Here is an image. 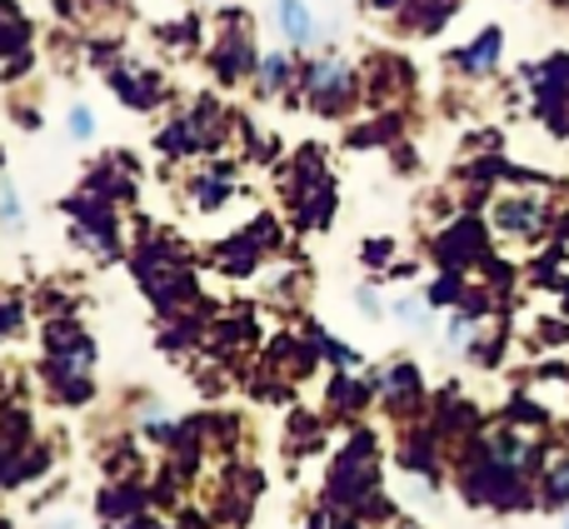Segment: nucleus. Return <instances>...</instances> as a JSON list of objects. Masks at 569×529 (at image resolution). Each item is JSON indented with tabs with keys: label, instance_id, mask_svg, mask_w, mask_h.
Wrapping results in <instances>:
<instances>
[{
	"label": "nucleus",
	"instance_id": "nucleus-10",
	"mask_svg": "<svg viewBox=\"0 0 569 529\" xmlns=\"http://www.w3.org/2000/svg\"><path fill=\"white\" fill-rule=\"evenodd\" d=\"M565 529H569V510H565Z\"/></svg>",
	"mask_w": 569,
	"mask_h": 529
},
{
	"label": "nucleus",
	"instance_id": "nucleus-8",
	"mask_svg": "<svg viewBox=\"0 0 569 529\" xmlns=\"http://www.w3.org/2000/svg\"><path fill=\"white\" fill-rule=\"evenodd\" d=\"M70 126H76V136H90V110H76V120H70Z\"/></svg>",
	"mask_w": 569,
	"mask_h": 529
},
{
	"label": "nucleus",
	"instance_id": "nucleus-5",
	"mask_svg": "<svg viewBox=\"0 0 569 529\" xmlns=\"http://www.w3.org/2000/svg\"><path fill=\"white\" fill-rule=\"evenodd\" d=\"M540 505H545V510H569V455H560L555 465H545Z\"/></svg>",
	"mask_w": 569,
	"mask_h": 529
},
{
	"label": "nucleus",
	"instance_id": "nucleus-1",
	"mask_svg": "<svg viewBox=\"0 0 569 529\" xmlns=\"http://www.w3.org/2000/svg\"><path fill=\"white\" fill-rule=\"evenodd\" d=\"M495 230L510 240H540L550 230V200L545 196H505L495 206Z\"/></svg>",
	"mask_w": 569,
	"mask_h": 529
},
{
	"label": "nucleus",
	"instance_id": "nucleus-2",
	"mask_svg": "<svg viewBox=\"0 0 569 529\" xmlns=\"http://www.w3.org/2000/svg\"><path fill=\"white\" fill-rule=\"evenodd\" d=\"M445 270H470V264H490V240H485L480 220H460L455 230H445L440 240Z\"/></svg>",
	"mask_w": 569,
	"mask_h": 529
},
{
	"label": "nucleus",
	"instance_id": "nucleus-4",
	"mask_svg": "<svg viewBox=\"0 0 569 529\" xmlns=\"http://www.w3.org/2000/svg\"><path fill=\"white\" fill-rule=\"evenodd\" d=\"M505 56V30L500 26H485L480 36L470 40L465 50H455V70H465V76H495V66H500Z\"/></svg>",
	"mask_w": 569,
	"mask_h": 529
},
{
	"label": "nucleus",
	"instance_id": "nucleus-3",
	"mask_svg": "<svg viewBox=\"0 0 569 529\" xmlns=\"http://www.w3.org/2000/svg\"><path fill=\"white\" fill-rule=\"evenodd\" d=\"M305 90H310L315 110H340L345 100H350V90H355V76L345 66H335V60H325V66L305 70Z\"/></svg>",
	"mask_w": 569,
	"mask_h": 529
},
{
	"label": "nucleus",
	"instance_id": "nucleus-9",
	"mask_svg": "<svg viewBox=\"0 0 569 529\" xmlns=\"http://www.w3.org/2000/svg\"><path fill=\"white\" fill-rule=\"evenodd\" d=\"M375 10H395V6H405V0H370Z\"/></svg>",
	"mask_w": 569,
	"mask_h": 529
},
{
	"label": "nucleus",
	"instance_id": "nucleus-7",
	"mask_svg": "<svg viewBox=\"0 0 569 529\" xmlns=\"http://www.w3.org/2000/svg\"><path fill=\"white\" fill-rule=\"evenodd\" d=\"M284 80H290V60H284V56H270V60H266V90H280Z\"/></svg>",
	"mask_w": 569,
	"mask_h": 529
},
{
	"label": "nucleus",
	"instance_id": "nucleus-6",
	"mask_svg": "<svg viewBox=\"0 0 569 529\" xmlns=\"http://www.w3.org/2000/svg\"><path fill=\"white\" fill-rule=\"evenodd\" d=\"M280 26H284V36H290L295 46H310V40L320 36V26H315V16L300 6V0H280Z\"/></svg>",
	"mask_w": 569,
	"mask_h": 529
}]
</instances>
